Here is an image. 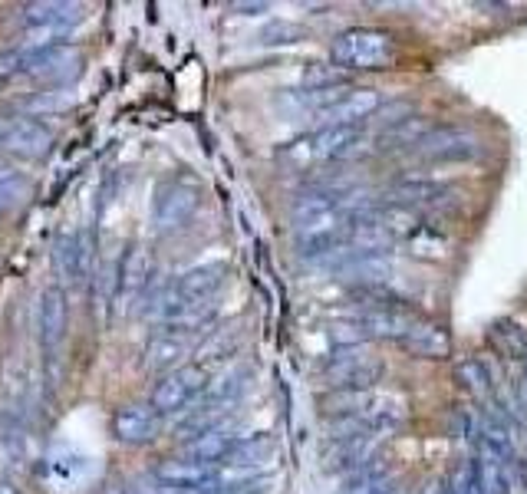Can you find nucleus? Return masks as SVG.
I'll return each mask as SVG.
<instances>
[{
	"label": "nucleus",
	"mask_w": 527,
	"mask_h": 494,
	"mask_svg": "<svg viewBox=\"0 0 527 494\" xmlns=\"http://www.w3.org/2000/svg\"><path fill=\"white\" fill-rule=\"evenodd\" d=\"M392 37L376 27H350L333 40L330 60L336 70H386L392 60Z\"/></svg>",
	"instance_id": "obj_1"
},
{
	"label": "nucleus",
	"mask_w": 527,
	"mask_h": 494,
	"mask_svg": "<svg viewBox=\"0 0 527 494\" xmlns=\"http://www.w3.org/2000/svg\"><path fill=\"white\" fill-rule=\"evenodd\" d=\"M363 152V136L356 126H320L310 136L284 145L280 159L294 165H313V162H340L353 159Z\"/></svg>",
	"instance_id": "obj_2"
},
{
	"label": "nucleus",
	"mask_w": 527,
	"mask_h": 494,
	"mask_svg": "<svg viewBox=\"0 0 527 494\" xmlns=\"http://www.w3.org/2000/svg\"><path fill=\"white\" fill-rule=\"evenodd\" d=\"M323 379L336 389H376V383L383 379V363L373 356H366L363 346H336V353L323 366Z\"/></svg>",
	"instance_id": "obj_3"
},
{
	"label": "nucleus",
	"mask_w": 527,
	"mask_h": 494,
	"mask_svg": "<svg viewBox=\"0 0 527 494\" xmlns=\"http://www.w3.org/2000/svg\"><path fill=\"white\" fill-rule=\"evenodd\" d=\"M208 369L201 363H192V366H178L172 373H165L159 383L152 389V402L149 406L159 412V415H172V412H182L188 402L201 392L208 389Z\"/></svg>",
	"instance_id": "obj_4"
},
{
	"label": "nucleus",
	"mask_w": 527,
	"mask_h": 494,
	"mask_svg": "<svg viewBox=\"0 0 527 494\" xmlns=\"http://www.w3.org/2000/svg\"><path fill=\"white\" fill-rule=\"evenodd\" d=\"M201 205V195L195 185L188 182H168L155 192L152 201V228L159 234H175L182 231L188 221L195 218Z\"/></svg>",
	"instance_id": "obj_5"
},
{
	"label": "nucleus",
	"mask_w": 527,
	"mask_h": 494,
	"mask_svg": "<svg viewBox=\"0 0 527 494\" xmlns=\"http://www.w3.org/2000/svg\"><path fill=\"white\" fill-rule=\"evenodd\" d=\"M416 155L425 162H468L481 155V142L462 126H439L429 129V136L416 145Z\"/></svg>",
	"instance_id": "obj_6"
},
{
	"label": "nucleus",
	"mask_w": 527,
	"mask_h": 494,
	"mask_svg": "<svg viewBox=\"0 0 527 494\" xmlns=\"http://www.w3.org/2000/svg\"><path fill=\"white\" fill-rule=\"evenodd\" d=\"M83 70V56L76 53L70 43H56V47L24 50V73L33 80L50 83H70Z\"/></svg>",
	"instance_id": "obj_7"
},
{
	"label": "nucleus",
	"mask_w": 527,
	"mask_h": 494,
	"mask_svg": "<svg viewBox=\"0 0 527 494\" xmlns=\"http://www.w3.org/2000/svg\"><path fill=\"white\" fill-rule=\"evenodd\" d=\"M155 478L162 485L175 488L178 494L185 491H195V494H205V491H215L218 488V468H211L205 462H195V458H168V462L159 465Z\"/></svg>",
	"instance_id": "obj_8"
},
{
	"label": "nucleus",
	"mask_w": 527,
	"mask_h": 494,
	"mask_svg": "<svg viewBox=\"0 0 527 494\" xmlns=\"http://www.w3.org/2000/svg\"><path fill=\"white\" fill-rule=\"evenodd\" d=\"M419 323V317L402 303L389 300V303H369L366 313L360 317V330L366 336H376V340H402L412 327Z\"/></svg>",
	"instance_id": "obj_9"
},
{
	"label": "nucleus",
	"mask_w": 527,
	"mask_h": 494,
	"mask_svg": "<svg viewBox=\"0 0 527 494\" xmlns=\"http://www.w3.org/2000/svg\"><path fill=\"white\" fill-rule=\"evenodd\" d=\"M383 106H386V99L379 89H366V86L346 89L333 106L320 112V119H323V126H360L363 119L376 116Z\"/></svg>",
	"instance_id": "obj_10"
},
{
	"label": "nucleus",
	"mask_w": 527,
	"mask_h": 494,
	"mask_svg": "<svg viewBox=\"0 0 527 494\" xmlns=\"http://www.w3.org/2000/svg\"><path fill=\"white\" fill-rule=\"evenodd\" d=\"M66 297L60 287H47L40 297V310H37V333H40V346H43V356L56 359L60 353V343L66 336Z\"/></svg>",
	"instance_id": "obj_11"
},
{
	"label": "nucleus",
	"mask_w": 527,
	"mask_h": 494,
	"mask_svg": "<svg viewBox=\"0 0 527 494\" xmlns=\"http://www.w3.org/2000/svg\"><path fill=\"white\" fill-rule=\"evenodd\" d=\"M155 432H159V412L145 402H129L112 415V435L122 445H145L155 439Z\"/></svg>",
	"instance_id": "obj_12"
},
{
	"label": "nucleus",
	"mask_w": 527,
	"mask_h": 494,
	"mask_svg": "<svg viewBox=\"0 0 527 494\" xmlns=\"http://www.w3.org/2000/svg\"><path fill=\"white\" fill-rule=\"evenodd\" d=\"M221 280H224V267L221 264H201V267H192V271H185L172 284L175 300H178L175 313H182L185 307H192V303H208L211 294L221 287ZM162 327H165V323H162Z\"/></svg>",
	"instance_id": "obj_13"
},
{
	"label": "nucleus",
	"mask_w": 527,
	"mask_h": 494,
	"mask_svg": "<svg viewBox=\"0 0 527 494\" xmlns=\"http://www.w3.org/2000/svg\"><path fill=\"white\" fill-rule=\"evenodd\" d=\"M241 442V435L238 429H234L231 422H218V425H211V429H205L201 435H195L192 442L185 445V455L188 458H195V462H224L231 452H234V445Z\"/></svg>",
	"instance_id": "obj_14"
},
{
	"label": "nucleus",
	"mask_w": 527,
	"mask_h": 494,
	"mask_svg": "<svg viewBox=\"0 0 527 494\" xmlns=\"http://www.w3.org/2000/svg\"><path fill=\"white\" fill-rule=\"evenodd\" d=\"M53 145V129L40 119H17L10 136L4 139V149L20 155V159H43Z\"/></svg>",
	"instance_id": "obj_15"
},
{
	"label": "nucleus",
	"mask_w": 527,
	"mask_h": 494,
	"mask_svg": "<svg viewBox=\"0 0 527 494\" xmlns=\"http://www.w3.org/2000/svg\"><path fill=\"white\" fill-rule=\"evenodd\" d=\"M53 261L66 284H83L89 274V238L80 231L63 234V238L56 241Z\"/></svg>",
	"instance_id": "obj_16"
},
{
	"label": "nucleus",
	"mask_w": 527,
	"mask_h": 494,
	"mask_svg": "<svg viewBox=\"0 0 527 494\" xmlns=\"http://www.w3.org/2000/svg\"><path fill=\"white\" fill-rule=\"evenodd\" d=\"M399 346L419 359H448L452 356V336L448 330H442L439 323L419 320L406 336L399 340Z\"/></svg>",
	"instance_id": "obj_17"
},
{
	"label": "nucleus",
	"mask_w": 527,
	"mask_h": 494,
	"mask_svg": "<svg viewBox=\"0 0 527 494\" xmlns=\"http://www.w3.org/2000/svg\"><path fill=\"white\" fill-rule=\"evenodd\" d=\"M478 435H481V445H485V452L491 455H498L501 462H508L511 465V458H514V432H511V422H508V415L498 412L495 406H485L478 415Z\"/></svg>",
	"instance_id": "obj_18"
},
{
	"label": "nucleus",
	"mask_w": 527,
	"mask_h": 494,
	"mask_svg": "<svg viewBox=\"0 0 527 494\" xmlns=\"http://www.w3.org/2000/svg\"><path fill=\"white\" fill-rule=\"evenodd\" d=\"M149 277H152V261H149V251L145 247H129L126 257L119 264V280H116V290H119V300H136L145 287H149Z\"/></svg>",
	"instance_id": "obj_19"
},
{
	"label": "nucleus",
	"mask_w": 527,
	"mask_h": 494,
	"mask_svg": "<svg viewBox=\"0 0 527 494\" xmlns=\"http://www.w3.org/2000/svg\"><path fill=\"white\" fill-rule=\"evenodd\" d=\"M445 198H452V188L432 178H406L389 192V205L412 208V205H442Z\"/></svg>",
	"instance_id": "obj_20"
},
{
	"label": "nucleus",
	"mask_w": 527,
	"mask_h": 494,
	"mask_svg": "<svg viewBox=\"0 0 527 494\" xmlns=\"http://www.w3.org/2000/svg\"><path fill=\"white\" fill-rule=\"evenodd\" d=\"M185 356H188V340H185V333H175V330H162L159 336H152L149 346H145V366H149L152 373L178 366Z\"/></svg>",
	"instance_id": "obj_21"
},
{
	"label": "nucleus",
	"mask_w": 527,
	"mask_h": 494,
	"mask_svg": "<svg viewBox=\"0 0 527 494\" xmlns=\"http://www.w3.org/2000/svg\"><path fill=\"white\" fill-rule=\"evenodd\" d=\"M336 274H343L346 280H369L379 284L392 274V257L386 251H369V254H353L336 267Z\"/></svg>",
	"instance_id": "obj_22"
},
{
	"label": "nucleus",
	"mask_w": 527,
	"mask_h": 494,
	"mask_svg": "<svg viewBox=\"0 0 527 494\" xmlns=\"http://www.w3.org/2000/svg\"><path fill=\"white\" fill-rule=\"evenodd\" d=\"M455 383L475 399H488L495 392V386H491V369L475 356H465L455 363Z\"/></svg>",
	"instance_id": "obj_23"
},
{
	"label": "nucleus",
	"mask_w": 527,
	"mask_h": 494,
	"mask_svg": "<svg viewBox=\"0 0 527 494\" xmlns=\"http://www.w3.org/2000/svg\"><path fill=\"white\" fill-rule=\"evenodd\" d=\"M271 455H274V439H271V435H254V439H241L238 445H234V452L224 458V465L257 471L261 465L271 462Z\"/></svg>",
	"instance_id": "obj_24"
},
{
	"label": "nucleus",
	"mask_w": 527,
	"mask_h": 494,
	"mask_svg": "<svg viewBox=\"0 0 527 494\" xmlns=\"http://www.w3.org/2000/svg\"><path fill=\"white\" fill-rule=\"evenodd\" d=\"M376 435H356V439H340L330 448V468H363L366 458L373 455Z\"/></svg>",
	"instance_id": "obj_25"
},
{
	"label": "nucleus",
	"mask_w": 527,
	"mask_h": 494,
	"mask_svg": "<svg viewBox=\"0 0 527 494\" xmlns=\"http://www.w3.org/2000/svg\"><path fill=\"white\" fill-rule=\"evenodd\" d=\"M488 340L504 359H521V363H527V333L518 327V323H511V320L491 323Z\"/></svg>",
	"instance_id": "obj_26"
},
{
	"label": "nucleus",
	"mask_w": 527,
	"mask_h": 494,
	"mask_svg": "<svg viewBox=\"0 0 527 494\" xmlns=\"http://www.w3.org/2000/svg\"><path fill=\"white\" fill-rule=\"evenodd\" d=\"M406 247H409L412 257H422V261H442V257H448V251H452V241H448L442 231L422 224V228H416L409 234Z\"/></svg>",
	"instance_id": "obj_27"
},
{
	"label": "nucleus",
	"mask_w": 527,
	"mask_h": 494,
	"mask_svg": "<svg viewBox=\"0 0 527 494\" xmlns=\"http://www.w3.org/2000/svg\"><path fill=\"white\" fill-rule=\"evenodd\" d=\"M429 136V122L422 116H409L396 122V126H389L379 142H383V149H416V145Z\"/></svg>",
	"instance_id": "obj_28"
},
{
	"label": "nucleus",
	"mask_w": 527,
	"mask_h": 494,
	"mask_svg": "<svg viewBox=\"0 0 527 494\" xmlns=\"http://www.w3.org/2000/svg\"><path fill=\"white\" fill-rule=\"evenodd\" d=\"M481 465V481H485V494H508L511 478H508V462H501L498 455L485 452L478 458Z\"/></svg>",
	"instance_id": "obj_29"
},
{
	"label": "nucleus",
	"mask_w": 527,
	"mask_h": 494,
	"mask_svg": "<svg viewBox=\"0 0 527 494\" xmlns=\"http://www.w3.org/2000/svg\"><path fill=\"white\" fill-rule=\"evenodd\" d=\"M379 491H386V471L376 465H366L363 471H356L340 488V494H379Z\"/></svg>",
	"instance_id": "obj_30"
},
{
	"label": "nucleus",
	"mask_w": 527,
	"mask_h": 494,
	"mask_svg": "<svg viewBox=\"0 0 527 494\" xmlns=\"http://www.w3.org/2000/svg\"><path fill=\"white\" fill-rule=\"evenodd\" d=\"M304 30L297 24H287V20H271L264 30H261V43L264 47H290V43H300Z\"/></svg>",
	"instance_id": "obj_31"
},
{
	"label": "nucleus",
	"mask_w": 527,
	"mask_h": 494,
	"mask_svg": "<svg viewBox=\"0 0 527 494\" xmlns=\"http://www.w3.org/2000/svg\"><path fill=\"white\" fill-rule=\"evenodd\" d=\"M452 494H485V481H481V465L465 462L462 471L452 478Z\"/></svg>",
	"instance_id": "obj_32"
},
{
	"label": "nucleus",
	"mask_w": 527,
	"mask_h": 494,
	"mask_svg": "<svg viewBox=\"0 0 527 494\" xmlns=\"http://www.w3.org/2000/svg\"><path fill=\"white\" fill-rule=\"evenodd\" d=\"M24 73V50H0V80Z\"/></svg>",
	"instance_id": "obj_33"
},
{
	"label": "nucleus",
	"mask_w": 527,
	"mask_h": 494,
	"mask_svg": "<svg viewBox=\"0 0 527 494\" xmlns=\"http://www.w3.org/2000/svg\"><path fill=\"white\" fill-rule=\"evenodd\" d=\"M20 195H24V185H20L14 175L0 178V208H10Z\"/></svg>",
	"instance_id": "obj_34"
},
{
	"label": "nucleus",
	"mask_w": 527,
	"mask_h": 494,
	"mask_svg": "<svg viewBox=\"0 0 527 494\" xmlns=\"http://www.w3.org/2000/svg\"><path fill=\"white\" fill-rule=\"evenodd\" d=\"M406 112H409V103H386L383 109L376 112V116L383 119L386 129H389V126H396V122H402V116H406Z\"/></svg>",
	"instance_id": "obj_35"
},
{
	"label": "nucleus",
	"mask_w": 527,
	"mask_h": 494,
	"mask_svg": "<svg viewBox=\"0 0 527 494\" xmlns=\"http://www.w3.org/2000/svg\"><path fill=\"white\" fill-rule=\"evenodd\" d=\"M234 10H241V14H267V10H271V4H234Z\"/></svg>",
	"instance_id": "obj_36"
},
{
	"label": "nucleus",
	"mask_w": 527,
	"mask_h": 494,
	"mask_svg": "<svg viewBox=\"0 0 527 494\" xmlns=\"http://www.w3.org/2000/svg\"><path fill=\"white\" fill-rule=\"evenodd\" d=\"M10 129H14V119H0V145L10 136Z\"/></svg>",
	"instance_id": "obj_37"
},
{
	"label": "nucleus",
	"mask_w": 527,
	"mask_h": 494,
	"mask_svg": "<svg viewBox=\"0 0 527 494\" xmlns=\"http://www.w3.org/2000/svg\"><path fill=\"white\" fill-rule=\"evenodd\" d=\"M103 494H129L126 488H119V485H112V488H106Z\"/></svg>",
	"instance_id": "obj_38"
},
{
	"label": "nucleus",
	"mask_w": 527,
	"mask_h": 494,
	"mask_svg": "<svg viewBox=\"0 0 527 494\" xmlns=\"http://www.w3.org/2000/svg\"><path fill=\"white\" fill-rule=\"evenodd\" d=\"M0 494H20L17 488H10V485H0Z\"/></svg>",
	"instance_id": "obj_39"
},
{
	"label": "nucleus",
	"mask_w": 527,
	"mask_h": 494,
	"mask_svg": "<svg viewBox=\"0 0 527 494\" xmlns=\"http://www.w3.org/2000/svg\"><path fill=\"white\" fill-rule=\"evenodd\" d=\"M10 175V168L4 165V159H0V178H7Z\"/></svg>",
	"instance_id": "obj_40"
},
{
	"label": "nucleus",
	"mask_w": 527,
	"mask_h": 494,
	"mask_svg": "<svg viewBox=\"0 0 527 494\" xmlns=\"http://www.w3.org/2000/svg\"><path fill=\"white\" fill-rule=\"evenodd\" d=\"M205 494H231V491H221V488H215V491H205Z\"/></svg>",
	"instance_id": "obj_41"
},
{
	"label": "nucleus",
	"mask_w": 527,
	"mask_h": 494,
	"mask_svg": "<svg viewBox=\"0 0 527 494\" xmlns=\"http://www.w3.org/2000/svg\"><path fill=\"white\" fill-rule=\"evenodd\" d=\"M379 494H399L396 488H386V491H379Z\"/></svg>",
	"instance_id": "obj_42"
},
{
	"label": "nucleus",
	"mask_w": 527,
	"mask_h": 494,
	"mask_svg": "<svg viewBox=\"0 0 527 494\" xmlns=\"http://www.w3.org/2000/svg\"><path fill=\"white\" fill-rule=\"evenodd\" d=\"M435 494H452V488H439V491H435Z\"/></svg>",
	"instance_id": "obj_43"
},
{
	"label": "nucleus",
	"mask_w": 527,
	"mask_h": 494,
	"mask_svg": "<svg viewBox=\"0 0 527 494\" xmlns=\"http://www.w3.org/2000/svg\"><path fill=\"white\" fill-rule=\"evenodd\" d=\"M524 383H527V363H524Z\"/></svg>",
	"instance_id": "obj_44"
}]
</instances>
